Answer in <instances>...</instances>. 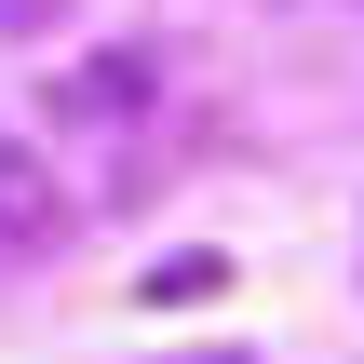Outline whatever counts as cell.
Instances as JSON below:
<instances>
[{"mask_svg": "<svg viewBox=\"0 0 364 364\" xmlns=\"http://www.w3.org/2000/svg\"><path fill=\"white\" fill-rule=\"evenodd\" d=\"M54 230H68V189L41 176V149H14V135H0V270H14V257H41Z\"/></svg>", "mask_w": 364, "mask_h": 364, "instance_id": "obj_1", "label": "cell"}, {"mask_svg": "<svg viewBox=\"0 0 364 364\" xmlns=\"http://www.w3.org/2000/svg\"><path fill=\"white\" fill-rule=\"evenodd\" d=\"M216 284H230V257H162L149 270V297H216Z\"/></svg>", "mask_w": 364, "mask_h": 364, "instance_id": "obj_2", "label": "cell"}]
</instances>
